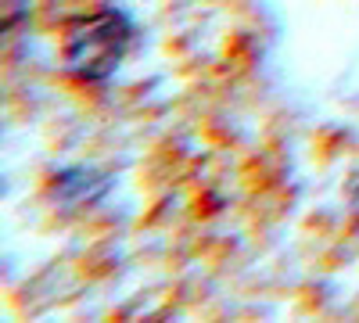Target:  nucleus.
<instances>
[{
  "instance_id": "nucleus-1",
  "label": "nucleus",
  "mask_w": 359,
  "mask_h": 323,
  "mask_svg": "<svg viewBox=\"0 0 359 323\" xmlns=\"http://www.w3.org/2000/svg\"><path fill=\"white\" fill-rule=\"evenodd\" d=\"M130 40H133V25L126 22V15L118 11L86 15L65 29V40H62L65 69L86 83L108 79L126 57Z\"/></svg>"
}]
</instances>
